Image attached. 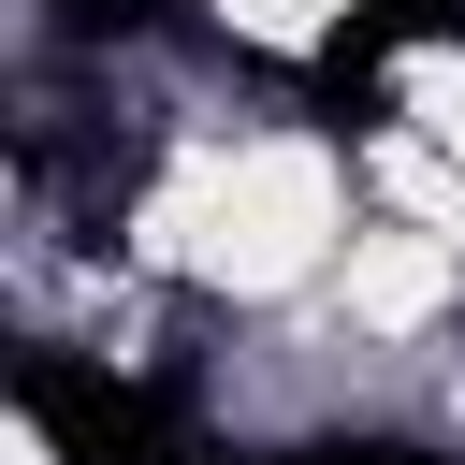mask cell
<instances>
[{
    "label": "cell",
    "mask_w": 465,
    "mask_h": 465,
    "mask_svg": "<svg viewBox=\"0 0 465 465\" xmlns=\"http://www.w3.org/2000/svg\"><path fill=\"white\" fill-rule=\"evenodd\" d=\"M145 247L262 305V291H305V276L349 262V189H334V160L291 145V131H262V145H189L174 189L145 203Z\"/></svg>",
    "instance_id": "cell-1"
},
{
    "label": "cell",
    "mask_w": 465,
    "mask_h": 465,
    "mask_svg": "<svg viewBox=\"0 0 465 465\" xmlns=\"http://www.w3.org/2000/svg\"><path fill=\"white\" fill-rule=\"evenodd\" d=\"M450 291H465V247L421 232V218H407V232H349V262H334V305H349L363 334H421Z\"/></svg>",
    "instance_id": "cell-2"
},
{
    "label": "cell",
    "mask_w": 465,
    "mask_h": 465,
    "mask_svg": "<svg viewBox=\"0 0 465 465\" xmlns=\"http://www.w3.org/2000/svg\"><path fill=\"white\" fill-rule=\"evenodd\" d=\"M218 15H232L247 44H320V29L349 15V0H218Z\"/></svg>",
    "instance_id": "cell-3"
}]
</instances>
